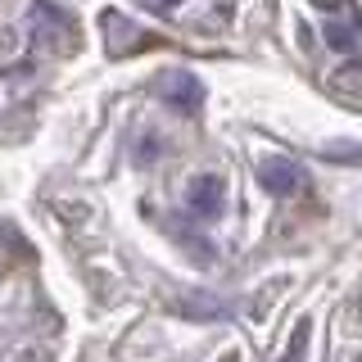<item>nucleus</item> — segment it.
<instances>
[{
  "instance_id": "obj_5",
  "label": "nucleus",
  "mask_w": 362,
  "mask_h": 362,
  "mask_svg": "<svg viewBox=\"0 0 362 362\" xmlns=\"http://www.w3.org/2000/svg\"><path fill=\"white\" fill-rule=\"evenodd\" d=\"M322 32H326V41H331L335 50H354V45H358V32L344 28V23H326Z\"/></svg>"
},
{
  "instance_id": "obj_3",
  "label": "nucleus",
  "mask_w": 362,
  "mask_h": 362,
  "mask_svg": "<svg viewBox=\"0 0 362 362\" xmlns=\"http://www.w3.org/2000/svg\"><path fill=\"white\" fill-rule=\"evenodd\" d=\"M186 209H190V218H204V222L222 218V209H226V181L218 173L195 177V181H190V190H186Z\"/></svg>"
},
{
  "instance_id": "obj_2",
  "label": "nucleus",
  "mask_w": 362,
  "mask_h": 362,
  "mask_svg": "<svg viewBox=\"0 0 362 362\" xmlns=\"http://www.w3.org/2000/svg\"><path fill=\"white\" fill-rule=\"evenodd\" d=\"M158 90H163V105H173L186 118H195L204 109V82L195 73H186V68H173L168 77H158Z\"/></svg>"
},
{
  "instance_id": "obj_7",
  "label": "nucleus",
  "mask_w": 362,
  "mask_h": 362,
  "mask_svg": "<svg viewBox=\"0 0 362 362\" xmlns=\"http://www.w3.org/2000/svg\"><path fill=\"white\" fill-rule=\"evenodd\" d=\"M145 5H150V9H154V14H168V9H177V5H181V0H145Z\"/></svg>"
},
{
  "instance_id": "obj_4",
  "label": "nucleus",
  "mask_w": 362,
  "mask_h": 362,
  "mask_svg": "<svg viewBox=\"0 0 362 362\" xmlns=\"http://www.w3.org/2000/svg\"><path fill=\"white\" fill-rule=\"evenodd\" d=\"M317 154L326 163H362V145H322Z\"/></svg>"
},
{
  "instance_id": "obj_6",
  "label": "nucleus",
  "mask_w": 362,
  "mask_h": 362,
  "mask_svg": "<svg viewBox=\"0 0 362 362\" xmlns=\"http://www.w3.org/2000/svg\"><path fill=\"white\" fill-rule=\"evenodd\" d=\"M308 331H313V322L303 317V322L294 326V339H290V349H286V358H281V362H303V349H308Z\"/></svg>"
},
{
  "instance_id": "obj_1",
  "label": "nucleus",
  "mask_w": 362,
  "mask_h": 362,
  "mask_svg": "<svg viewBox=\"0 0 362 362\" xmlns=\"http://www.w3.org/2000/svg\"><path fill=\"white\" fill-rule=\"evenodd\" d=\"M258 181H263V190L267 195H276V199H290V195H299L303 190V168L294 163V158L286 154H267L263 163H258Z\"/></svg>"
}]
</instances>
